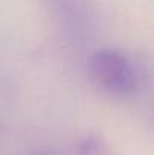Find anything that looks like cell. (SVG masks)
Here are the masks:
<instances>
[{
  "label": "cell",
  "mask_w": 154,
  "mask_h": 155,
  "mask_svg": "<svg viewBox=\"0 0 154 155\" xmlns=\"http://www.w3.org/2000/svg\"><path fill=\"white\" fill-rule=\"evenodd\" d=\"M91 78L107 94L128 97L139 86L136 66L127 54L115 48L97 50L88 62Z\"/></svg>",
  "instance_id": "cell-1"
},
{
  "label": "cell",
  "mask_w": 154,
  "mask_h": 155,
  "mask_svg": "<svg viewBox=\"0 0 154 155\" xmlns=\"http://www.w3.org/2000/svg\"><path fill=\"white\" fill-rule=\"evenodd\" d=\"M79 155H109L107 146L98 136H86L79 145Z\"/></svg>",
  "instance_id": "cell-2"
},
{
  "label": "cell",
  "mask_w": 154,
  "mask_h": 155,
  "mask_svg": "<svg viewBox=\"0 0 154 155\" xmlns=\"http://www.w3.org/2000/svg\"><path fill=\"white\" fill-rule=\"evenodd\" d=\"M36 155H39V154H36Z\"/></svg>",
  "instance_id": "cell-3"
}]
</instances>
